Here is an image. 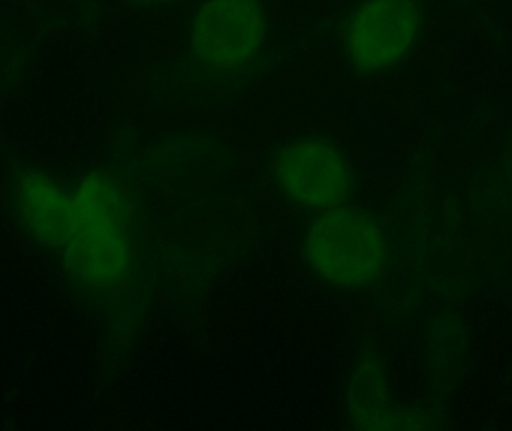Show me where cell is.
<instances>
[{
    "label": "cell",
    "instance_id": "6",
    "mask_svg": "<svg viewBox=\"0 0 512 431\" xmlns=\"http://www.w3.org/2000/svg\"><path fill=\"white\" fill-rule=\"evenodd\" d=\"M129 8L141 9V11H156V9L170 8L182 0H120Z\"/></svg>",
    "mask_w": 512,
    "mask_h": 431
},
{
    "label": "cell",
    "instance_id": "5",
    "mask_svg": "<svg viewBox=\"0 0 512 431\" xmlns=\"http://www.w3.org/2000/svg\"><path fill=\"white\" fill-rule=\"evenodd\" d=\"M345 414L354 430L393 431L436 429L430 412L402 405L391 396L387 367L378 342L363 334L345 387Z\"/></svg>",
    "mask_w": 512,
    "mask_h": 431
},
{
    "label": "cell",
    "instance_id": "4",
    "mask_svg": "<svg viewBox=\"0 0 512 431\" xmlns=\"http://www.w3.org/2000/svg\"><path fill=\"white\" fill-rule=\"evenodd\" d=\"M427 0H342L318 21L349 80L375 84L400 74L429 35Z\"/></svg>",
    "mask_w": 512,
    "mask_h": 431
},
{
    "label": "cell",
    "instance_id": "2",
    "mask_svg": "<svg viewBox=\"0 0 512 431\" xmlns=\"http://www.w3.org/2000/svg\"><path fill=\"white\" fill-rule=\"evenodd\" d=\"M288 36L271 0H198L170 56L144 69L150 110L212 113L279 71Z\"/></svg>",
    "mask_w": 512,
    "mask_h": 431
},
{
    "label": "cell",
    "instance_id": "3",
    "mask_svg": "<svg viewBox=\"0 0 512 431\" xmlns=\"http://www.w3.org/2000/svg\"><path fill=\"white\" fill-rule=\"evenodd\" d=\"M256 191L297 223L357 203L363 177L345 143L333 134L298 131L265 146L252 161Z\"/></svg>",
    "mask_w": 512,
    "mask_h": 431
},
{
    "label": "cell",
    "instance_id": "1",
    "mask_svg": "<svg viewBox=\"0 0 512 431\" xmlns=\"http://www.w3.org/2000/svg\"><path fill=\"white\" fill-rule=\"evenodd\" d=\"M240 158L221 132L111 129L101 158L33 161L12 177L3 212L18 237L98 325L116 372L164 306H194L261 240Z\"/></svg>",
    "mask_w": 512,
    "mask_h": 431
}]
</instances>
